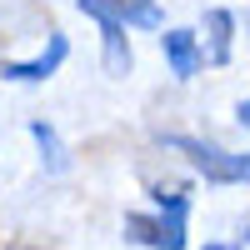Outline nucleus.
Segmentation results:
<instances>
[{
  "label": "nucleus",
  "instance_id": "obj_1",
  "mask_svg": "<svg viewBox=\"0 0 250 250\" xmlns=\"http://www.w3.org/2000/svg\"><path fill=\"white\" fill-rule=\"evenodd\" d=\"M160 145L185 150V155H190V165H195L210 185H250V150L235 155V150H220V145L190 140V135H160Z\"/></svg>",
  "mask_w": 250,
  "mask_h": 250
},
{
  "label": "nucleus",
  "instance_id": "obj_2",
  "mask_svg": "<svg viewBox=\"0 0 250 250\" xmlns=\"http://www.w3.org/2000/svg\"><path fill=\"white\" fill-rule=\"evenodd\" d=\"M75 10L90 15L95 25H100V45H105V75H130L135 55H130V35H125V25H120L105 5H100V0H75Z\"/></svg>",
  "mask_w": 250,
  "mask_h": 250
},
{
  "label": "nucleus",
  "instance_id": "obj_3",
  "mask_svg": "<svg viewBox=\"0 0 250 250\" xmlns=\"http://www.w3.org/2000/svg\"><path fill=\"white\" fill-rule=\"evenodd\" d=\"M150 195L160 205V250H185V215H190V195H185V185H150Z\"/></svg>",
  "mask_w": 250,
  "mask_h": 250
},
{
  "label": "nucleus",
  "instance_id": "obj_4",
  "mask_svg": "<svg viewBox=\"0 0 250 250\" xmlns=\"http://www.w3.org/2000/svg\"><path fill=\"white\" fill-rule=\"evenodd\" d=\"M65 55H70V40L60 35V30H50L45 50H40L35 60H5L0 75H5V80H20V85H40V80H50L60 65H65Z\"/></svg>",
  "mask_w": 250,
  "mask_h": 250
},
{
  "label": "nucleus",
  "instance_id": "obj_5",
  "mask_svg": "<svg viewBox=\"0 0 250 250\" xmlns=\"http://www.w3.org/2000/svg\"><path fill=\"white\" fill-rule=\"evenodd\" d=\"M160 50H165V60H170V75L175 80H195V70H200V40H195V30H180V25H170L160 35Z\"/></svg>",
  "mask_w": 250,
  "mask_h": 250
},
{
  "label": "nucleus",
  "instance_id": "obj_6",
  "mask_svg": "<svg viewBox=\"0 0 250 250\" xmlns=\"http://www.w3.org/2000/svg\"><path fill=\"white\" fill-rule=\"evenodd\" d=\"M100 5H105L125 30H130V25L135 30H165V15H160L155 0H100Z\"/></svg>",
  "mask_w": 250,
  "mask_h": 250
},
{
  "label": "nucleus",
  "instance_id": "obj_7",
  "mask_svg": "<svg viewBox=\"0 0 250 250\" xmlns=\"http://www.w3.org/2000/svg\"><path fill=\"white\" fill-rule=\"evenodd\" d=\"M30 135L40 145V165H45L50 175H65L70 170V150H65V140H60V130L50 120H30Z\"/></svg>",
  "mask_w": 250,
  "mask_h": 250
},
{
  "label": "nucleus",
  "instance_id": "obj_8",
  "mask_svg": "<svg viewBox=\"0 0 250 250\" xmlns=\"http://www.w3.org/2000/svg\"><path fill=\"white\" fill-rule=\"evenodd\" d=\"M205 30H210V60L215 65H225L230 60V35H235V15L230 10H205Z\"/></svg>",
  "mask_w": 250,
  "mask_h": 250
},
{
  "label": "nucleus",
  "instance_id": "obj_9",
  "mask_svg": "<svg viewBox=\"0 0 250 250\" xmlns=\"http://www.w3.org/2000/svg\"><path fill=\"white\" fill-rule=\"evenodd\" d=\"M235 125H240V130H250V100H240V105H235Z\"/></svg>",
  "mask_w": 250,
  "mask_h": 250
},
{
  "label": "nucleus",
  "instance_id": "obj_10",
  "mask_svg": "<svg viewBox=\"0 0 250 250\" xmlns=\"http://www.w3.org/2000/svg\"><path fill=\"white\" fill-rule=\"evenodd\" d=\"M205 250H235V245H205Z\"/></svg>",
  "mask_w": 250,
  "mask_h": 250
},
{
  "label": "nucleus",
  "instance_id": "obj_11",
  "mask_svg": "<svg viewBox=\"0 0 250 250\" xmlns=\"http://www.w3.org/2000/svg\"><path fill=\"white\" fill-rule=\"evenodd\" d=\"M10 250H35V245H10Z\"/></svg>",
  "mask_w": 250,
  "mask_h": 250
}]
</instances>
